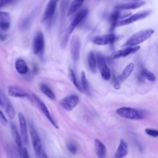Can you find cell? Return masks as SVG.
<instances>
[{
  "label": "cell",
  "mask_w": 158,
  "mask_h": 158,
  "mask_svg": "<svg viewBox=\"0 0 158 158\" xmlns=\"http://www.w3.org/2000/svg\"><path fill=\"white\" fill-rule=\"evenodd\" d=\"M154 31L152 28L141 30L131 35L122 46L128 47L137 46L149 39L154 34Z\"/></svg>",
  "instance_id": "6da1fadb"
},
{
  "label": "cell",
  "mask_w": 158,
  "mask_h": 158,
  "mask_svg": "<svg viewBox=\"0 0 158 158\" xmlns=\"http://www.w3.org/2000/svg\"><path fill=\"white\" fill-rule=\"evenodd\" d=\"M117 115L122 118L130 120H140L143 116L136 109L130 107H121L116 110Z\"/></svg>",
  "instance_id": "7a4b0ae2"
},
{
  "label": "cell",
  "mask_w": 158,
  "mask_h": 158,
  "mask_svg": "<svg viewBox=\"0 0 158 158\" xmlns=\"http://www.w3.org/2000/svg\"><path fill=\"white\" fill-rule=\"evenodd\" d=\"M151 10H143V11L137 12L130 16H128L127 18L126 19H122L121 20H118L116 23V26L120 27V26H124V25H127L133 23L136 21H138L146 18V17L149 16L151 14Z\"/></svg>",
  "instance_id": "3957f363"
},
{
  "label": "cell",
  "mask_w": 158,
  "mask_h": 158,
  "mask_svg": "<svg viewBox=\"0 0 158 158\" xmlns=\"http://www.w3.org/2000/svg\"><path fill=\"white\" fill-rule=\"evenodd\" d=\"M29 127L33 151L36 156L40 157L43 152L41 139L33 125L32 123H30Z\"/></svg>",
  "instance_id": "277c9868"
},
{
  "label": "cell",
  "mask_w": 158,
  "mask_h": 158,
  "mask_svg": "<svg viewBox=\"0 0 158 158\" xmlns=\"http://www.w3.org/2000/svg\"><path fill=\"white\" fill-rule=\"evenodd\" d=\"M79 103V98L76 94H70L62 98L59 101L60 106L65 110H73Z\"/></svg>",
  "instance_id": "5b68a950"
},
{
  "label": "cell",
  "mask_w": 158,
  "mask_h": 158,
  "mask_svg": "<svg viewBox=\"0 0 158 158\" xmlns=\"http://www.w3.org/2000/svg\"><path fill=\"white\" fill-rule=\"evenodd\" d=\"M32 96V99L33 100L35 101V102L36 103V104L37 105V106L38 107V108L40 109V110L43 112V114L46 116V117L48 118V120L51 122V123L56 128H58L59 127L57 124V123L56 122V121L54 120V119L52 118V117L51 116L48 108L47 107V106H46V104L35 94H32L31 95Z\"/></svg>",
  "instance_id": "8992f818"
},
{
  "label": "cell",
  "mask_w": 158,
  "mask_h": 158,
  "mask_svg": "<svg viewBox=\"0 0 158 158\" xmlns=\"http://www.w3.org/2000/svg\"><path fill=\"white\" fill-rule=\"evenodd\" d=\"M96 63L98 64L101 75L104 80H109L110 78L111 73L109 67H107L106 60L103 56L101 54H98L96 57Z\"/></svg>",
  "instance_id": "52a82bcc"
},
{
  "label": "cell",
  "mask_w": 158,
  "mask_h": 158,
  "mask_svg": "<svg viewBox=\"0 0 158 158\" xmlns=\"http://www.w3.org/2000/svg\"><path fill=\"white\" fill-rule=\"evenodd\" d=\"M44 46V39L43 33L41 31H38L33 39L32 49L35 54H40L43 49Z\"/></svg>",
  "instance_id": "ba28073f"
},
{
  "label": "cell",
  "mask_w": 158,
  "mask_h": 158,
  "mask_svg": "<svg viewBox=\"0 0 158 158\" xmlns=\"http://www.w3.org/2000/svg\"><path fill=\"white\" fill-rule=\"evenodd\" d=\"M88 9H83L81 10H80L74 17V19L72 20V21L71 22L70 24L69 25V26L67 28V33L68 35H70L73 31L74 30V29L78 25V24L86 17V16L88 14Z\"/></svg>",
  "instance_id": "9c48e42d"
},
{
  "label": "cell",
  "mask_w": 158,
  "mask_h": 158,
  "mask_svg": "<svg viewBox=\"0 0 158 158\" xmlns=\"http://www.w3.org/2000/svg\"><path fill=\"white\" fill-rule=\"evenodd\" d=\"M115 38L116 37L114 34L110 33L101 36H95L93 39V42L97 45L103 46L114 43V41L115 40Z\"/></svg>",
  "instance_id": "30bf717a"
},
{
  "label": "cell",
  "mask_w": 158,
  "mask_h": 158,
  "mask_svg": "<svg viewBox=\"0 0 158 158\" xmlns=\"http://www.w3.org/2000/svg\"><path fill=\"white\" fill-rule=\"evenodd\" d=\"M18 117H19V120L20 135L23 143L25 144H27L28 143V131H27V126L26 120H25V116L22 112H19L18 114Z\"/></svg>",
  "instance_id": "8fae6325"
},
{
  "label": "cell",
  "mask_w": 158,
  "mask_h": 158,
  "mask_svg": "<svg viewBox=\"0 0 158 158\" xmlns=\"http://www.w3.org/2000/svg\"><path fill=\"white\" fill-rule=\"evenodd\" d=\"M8 94L14 98H30L28 94L21 87L15 85H10L7 88Z\"/></svg>",
  "instance_id": "7c38bea8"
},
{
  "label": "cell",
  "mask_w": 158,
  "mask_h": 158,
  "mask_svg": "<svg viewBox=\"0 0 158 158\" xmlns=\"http://www.w3.org/2000/svg\"><path fill=\"white\" fill-rule=\"evenodd\" d=\"M58 1H59V0H49V1L48 3L47 4V6L46 7L45 10L43 15V17H42L43 22L46 21L52 17V15H54V14L56 11Z\"/></svg>",
  "instance_id": "4fadbf2b"
},
{
  "label": "cell",
  "mask_w": 158,
  "mask_h": 158,
  "mask_svg": "<svg viewBox=\"0 0 158 158\" xmlns=\"http://www.w3.org/2000/svg\"><path fill=\"white\" fill-rule=\"evenodd\" d=\"M70 51L72 59L73 60L77 61L79 58L80 51V41L77 36H73L71 41Z\"/></svg>",
  "instance_id": "5bb4252c"
},
{
  "label": "cell",
  "mask_w": 158,
  "mask_h": 158,
  "mask_svg": "<svg viewBox=\"0 0 158 158\" xmlns=\"http://www.w3.org/2000/svg\"><path fill=\"white\" fill-rule=\"evenodd\" d=\"M10 128H11L13 137L14 138V141L16 144L18 152L20 154V156H22V150H23V144H22L23 141H22L21 135L19 133L17 127L14 123H10Z\"/></svg>",
  "instance_id": "9a60e30c"
},
{
  "label": "cell",
  "mask_w": 158,
  "mask_h": 158,
  "mask_svg": "<svg viewBox=\"0 0 158 158\" xmlns=\"http://www.w3.org/2000/svg\"><path fill=\"white\" fill-rule=\"evenodd\" d=\"M1 101H2V106L4 107L5 111L10 119H14L15 116V110L13 106L12 105L10 101L5 96H1Z\"/></svg>",
  "instance_id": "2e32d148"
},
{
  "label": "cell",
  "mask_w": 158,
  "mask_h": 158,
  "mask_svg": "<svg viewBox=\"0 0 158 158\" xmlns=\"http://www.w3.org/2000/svg\"><path fill=\"white\" fill-rule=\"evenodd\" d=\"M11 23L10 15L7 12L0 10V29L6 31L9 29Z\"/></svg>",
  "instance_id": "e0dca14e"
},
{
  "label": "cell",
  "mask_w": 158,
  "mask_h": 158,
  "mask_svg": "<svg viewBox=\"0 0 158 158\" xmlns=\"http://www.w3.org/2000/svg\"><path fill=\"white\" fill-rule=\"evenodd\" d=\"M140 48V46L137 45L135 46H128L126 47L124 49H122L120 50L117 51L114 55V58H120V57H125L132 53H135L138 51Z\"/></svg>",
  "instance_id": "ac0fdd59"
},
{
  "label": "cell",
  "mask_w": 158,
  "mask_h": 158,
  "mask_svg": "<svg viewBox=\"0 0 158 158\" xmlns=\"http://www.w3.org/2000/svg\"><path fill=\"white\" fill-rule=\"evenodd\" d=\"M145 4V2L142 1H136L134 2H130L127 3L118 4L115 7L116 9L122 10H130L138 9Z\"/></svg>",
  "instance_id": "d6986e66"
},
{
  "label": "cell",
  "mask_w": 158,
  "mask_h": 158,
  "mask_svg": "<svg viewBox=\"0 0 158 158\" xmlns=\"http://www.w3.org/2000/svg\"><path fill=\"white\" fill-rule=\"evenodd\" d=\"M94 146L96 153L98 157L104 158L106 156V147L104 144L99 139H94Z\"/></svg>",
  "instance_id": "ffe728a7"
},
{
  "label": "cell",
  "mask_w": 158,
  "mask_h": 158,
  "mask_svg": "<svg viewBox=\"0 0 158 158\" xmlns=\"http://www.w3.org/2000/svg\"><path fill=\"white\" fill-rule=\"evenodd\" d=\"M128 152V147L127 144L124 139H121L119 145L117 149V151L115 153V158H122L127 156Z\"/></svg>",
  "instance_id": "44dd1931"
},
{
  "label": "cell",
  "mask_w": 158,
  "mask_h": 158,
  "mask_svg": "<svg viewBox=\"0 0 158 158\" xmlns=\"http://www.w3.org/2000/svg\"><path fill=\"white\" fill-rule=\"evenodd\" d=\"M135 67V65L133 62L129 63L122 70L121 73L119 75V76L117 77V79L120 81H123L127 79L133 71Z\"/></svg>",
  "instance_id": "7402d4cb"
},
{
  "label": "cell",
  "mask_w": 158,
  "mask_h": 158,
  "mask_svg": "<svg viewBox=\"0 0 158 158\" xmlns=\"http://www.w3.org/2000/svg\"><path fill=\"white\" fill-rule=\"evenodd\" d=\"M15 67L16 71L21 75H25L28 71V67L27 63L23 59L21 58H19L15 60Z\"/></svg>",
  "instance_id": "603a6c76"
},
{
  "label": "cell",
  "mask_w": 158,
  "mask_h": 158,
  "mask_svg": "<svg viewBox=\"0 0 158 158\" xmlns=\"http://www.w3.org/2000/svg\"><path fill=\"white\" fill-rule=\"evenodd\" d=\"M85 0H73L68 10L67 15L70 16L75 13L82 6Z\"/></svg>",
  "instance_id": "cb8c5ba5"
},
{
  "label": "cell",
  "mask_w": 158,
  "mask_h": 158,
  "mask_svg": "<svg viewBox=\"0 0 158 158\" xmlns=\"http://www.w3.org/2000/svg\"><path fill=\"white\" fill-rule=\"evenodd\" d=\"M120 19H121L120 10L115 9V10L112 12L109 17V21L110 23V27L112 29L114 28V27H116V23Z\"/></svg>",
  "instance_id": "d4e9b609"
},
{
  "label": "cell",
  "mask_w": 158,
  "mask_h": 158,
  "mask_svg": "<svg viewBox=\"0 0 158 158\" xmlns=\"http://www.w3.org/2000/svg\"><path fill=\"white\" fill-rule=\"evenodd\" d=\"M40 89L43 94H44L47 97H48L51 99H52V100L56 99V96L54 93L51 89V88L48 87L47 85L44 83H40Z\"/></svg>",
  "instance_id": "484cf974"
},
{
  "label": "cell",
  "mask_w": 158,
  "mask_h": 158,
  "mask_svg": "<svg viewBox=\"0 0 158 158\" xmlns=\"http://www.w3.org/2000/svg\"><path fill=\"white\" fill-rule=\"evenodd\" d=\"M88 64L90 70L93 72H96V59L94 55V53L92 51L89 52L88 55Z\"/></svg>",
  "instance_id": "4316f807"
},
{
  "label": "cell",
  "mask_w": 158,
  "mask_h": 158,
  "mask_svg": "<svg viewBox=\"0 0 158 158\" xmlns=\"http://www.w3.org/2000/svg\"><path fill=\"white\" fill-rule=\"evenodd\" d=\"M69 78H70V80L72 81L73 85L77 88V89L80 92H83V89L81 88V86H80V85L78 84V83L77 81V79L75 76V74L72 69H70V70H69Z\"/></svg>",
  "instance_id": "83f0119b"
},
{
  "label": "cell",
  "mask_w": 158,
  "mask_h": 158,
  "mask_svg": "<svg viewBox=\"0 0 158 158\" xmlns=\"http://www.w3.org/2000/svg\"><path fill=\"white\" fill-rule=\"evenodd\" d=\"M81 82L82 85V89L85 92H88L89 91V83L84 71L81 72Z\"/></svg>",
  "instance_id": "f1b7e54d"
},
{
  "label": "cell",
  "mask_w": 158,
  "mask_h": 158,
  "mask_svg": "<svg viewBox=\"0 0 158 158\" xmlns=\"http://www.w3.org/2000/svg\"><path fill=\"white\" fill-rule=\"evenodd\" d=\"M141 73L144 77H145L146 79H148L151 81H154L156 80V77L154 74L146 69H143L141 70Z\"/></svg>",
  "instance_id": "f546056e"
},
{
  "label": "cell",
  "mask_w": 158,
  "mask_h": 158,
  "mask_svg": "<svg viewBox=\"0 0 158 158\" xmlns=\"http://www.w3.org/2000/svg\"><path fill=\"white\" fill-rule=\"evenodd\" d=\"M66 147H67V149L68 150V151L70 152L71 154H75L77 153L78 148H77V144L74 142L69 141V143H67Z\"/></svg>",
  "instance_id": "4dcf8cb0"
},
{
  "label": "cell",
  "mask_w": 158,
  "mask_h": 158,
  "mask_svg": "<svg viewBox=\"0 0 158 158\" xmlns=\"http://www.w3.org/2000/svg\"><path fill=\"white\" fill-rule=\"evenodd\" d=\"M145 133L151 136H152V137H155V138H157L158 136V131L157 130H155V129H151V128H146L145 129Z\"/></svg>",
  "instance_id": "1f68e13d"
},
{
  "label": "cell",
  "mask_w": 158,
  "mask_h": 158,
  "mask_svg": "<svg viewBox=\"0 0 158 158\" xmlns=\"http://www.w3.org/2000/svg\"><path fill=\"white\" fill-rule=\"evenodd\" d=\"M112 84L113 86L115 89H119L120 88V85L119 83V81L114 75L112 77Z\"/></svg>",
  "instance_id": "d6a6232c"
},
{
  "label": "cell",
  "mask_w": 158,
  "mask_h": 158,
  "mask_svg": "<svg viewBox=\"0 0 158 158\" xmlns=\"http://www.w3.org/2000/svg\"><path fill=\"white\" fill-rule=\"evenodd\" d=\"M0 122L4 125H6L7 123V120L1 109H0Z\"/></svg>",
  "instance_id": "836d02e7"
},
{
  "label": "cell",
  "mask_w": 158,
  "mask_h": 158,
  "mask_svg": "<svg viewBox=\"0 0 158 158\" xmlns=\"http://www.w3.org/2000/svg\"><path fill=\"white\" fill-rule=\"evenodd\" d=\"M13 0H0V10L5 6L10 3Z\"/></svg>",
  "instance_id": "e575fe53"
},
{
  "label": "cell",
  "mask_w": 158,
  "mask_h": 158,
  "mask_svg": "<svg viewBox=\"0 0 158 158\" xmlns=\"http://www.w3.org/2000/svg\"><path fill=\"white\" fill-rule=\"evenodd\" d=\"M21 157H22L23 158H28L29 157L28 151H27L26 148H23V150H22V156Z\"/></svg>",
  "instance_id": "d590c367"
},
{
  "label": "cell",
  "mask_w": 158,
  "mask_h": 158,
  "mask_svg": "<svg viewBox=\"0 0 158 158\" xmlns=\"http://www.w3.org/2000/svg\"><path fill=\"white\" fill-rule=\"evenodd\" d=\"M2 31V30H0V41H4L7 38V35L4 34Z\"/></svg>",
  "instance_id": "8d00e7d4"
},
{
  "label": "cell",
  "mask_w": 158,
  "mask_h": 158,
  "mask_svg": "<svg viewBox=\"0 0 158 158\" xmlns=\"http://www.w3.org/2000/svg\"><path fill=\"white\" fill-rule=\"evenodd\" d=\"M0 105L2 106V101H1V94H0Z\"/></svg>",
  "instance_id": "74e56055"
},
{
  "label": "cell",
  "mask_w": 158,
  "mask_h": 158,
  "mask_svg": "<svg viewBox=\"0 0 158 158\" xmlns=\"http://www.w3.org/2000/svg\"><path fill=\"white\" fill-rule=\"evenodd\" d=\"M138 1H139V0H138Z\"/></svg>",
  "instance_id": "f35d334b"
}]
</instances>
